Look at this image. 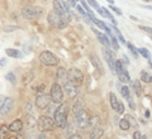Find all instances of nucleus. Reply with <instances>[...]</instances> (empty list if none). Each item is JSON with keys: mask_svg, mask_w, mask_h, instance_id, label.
<instances>
[{"mask_svg": "<svg viewBox=\"0 0 152 139\" xmlns=\"http://www.w3.org/2000/svg\"><path fill=\"white\" fill-rule=\"evenodd\" d=\"M53 123L58 128H65L66 125H67V105L66 104L61 103L60 106L56 109Z\"/></svg>", "mask_w": 152, "mask_h": 139, "instance_id": "obj_1", "label": "nucleus"}, {"mask_svg": "<svg viewBox=\"0 0 152 139\" xmlns=\"http://www.w3.org/2000/svg\"><path fill=\"white\" fill-rule=\"evenodd\" d=\"M66 77H67L69 82H71V84L75 85V86L81 85L83 81H84V75H83L81 71L77 70V68H71V70H69L67 76H66Z\"/></svg>", "mask_w": 152, "mask_h": 139, "instance_id": "obj_2", "label": "nucleus"}, {"mask_svg": "<svg viewBox=\"0 0 152 139\" xmlns=\"http://www.w3.org/2000/svg\"><path fill=\"white\" fill-rule=\"evenodd\" d=\"M37 127H38V130L39 132L51 130V129H53V127H55L53 119H51L50 116L42 115V116H39V119H38V122H37Z\"/></svg>", "mask_w": 152, "mask_h": 139, "instance_id": "obj_3", "label": "nucleus"}, {"mask_svg": "<svg viewBox=\"0 0 152 139\" xmlns=\"http://www.w3.org/2000/svg\"><path fill=\"white\" fill-rule=\"evenodd\" d=\"M22 14H23V17H24V18L29 19V20H33V19H37V18L41 17L42 9L38 8V7H31V5H28L26 8H23Z\"/></svg>", "mask_w": 152, "mask_h": 139, "instance_id": "obj_4", "label": "nucleus"}, {"mask_svg": "<svg viewBox=\"0 0 152 139\" xmlns=\"http://www.w3.org/2000/svg\"><path fill=\"white\" fill-rule=\"evenodd\" d=\"M51 101H53L56 104H61L64 100V91L62 87L60 86V84H53L51 89V94H50Z\"/></svg>", "mask_w": 152, "mask_h": 139, "instance_id": "obj_5", "label": "nucleus"}, {"mask_svg": "<svg viewBox=\"0 0 152 139\" xmlns=\"http://www.w3.org/2000/svg\"><path fill=\"white\" fill-rule=\"evenodd\" d=\"M53 9H55V13L61 18V20L64 22V24L67 25L69 22H70V13L64 10V8L58 0H53Z\"/></svg>", "mask_w": 152, "mask_h": 139, "instance_id": "obj_6", "label": "nucleus"}, {"mask_svg": "<svg viewBox=\"0 0 152 139\" xmlns=\"http://www.w3.org/2000/svg\"><path fill=\"white\" fill-rule=\"evenodd\" d=\"M75 118H76V124H77L79 128L84 129V128L89 127V119L90 118H89V115L86 113V110H85L84 108L75 114Z\"/></svg>", "mask_w": 152, "mask_h": 139, "instance_id": "obj_7", "label": "nucleus"}, {"mask_svg": "<svg viewBox=\"0 0 152 139\" xmlns=\"http://www.w3.org/2000/svg\"><path fill=\"white\" fill-rule=\"evenodd\" d=\"M39 60L43 65L46 66H56L57 63H58V60H57V57L51 53L50 51H45L42 52V53L39 55Z\"/></svg>", "mask_w": 152, "mask_h": 139, "instance_id": "obj_8", "label": "nucleus"}, {"mask_svg": "<svg viewBox=\"0 0 152 139\" xmlns=\"http://www.w3.org/2000/svg\"><path fill=\"white\" fill-rule=\"evenodd\" d=\"M48 23H50V25L53 28H65L66 27L64 24V22L61 20V18L57 15L55 12H51L48 14Z\"/></svg>", "mask_w": 152, "mask_h": 139, "instance_id": "obj_9", "label": "nucleus"}, {"mask_svg": "<svg viewBox=\"0 0 152 139\" xmlns=\"http://www.w3.org/2000/svg\"><path fill=\"white\" fill-rule=\"evenodd\" d=\"M51 103V98L50 95L43 94V95H38L36 98V106L39 109H46Z\"/></svg>", "mask_w": 152, "mask_h": 139, "instance_id": "obj_10", "label": "nucleus"}, {"mask_svg": "<svg viewBox=\"0 0 152 139\" xmlns=\"http://www.w3.org/2000/svg\"><path fill=\"white\" fill-rule=\"evenodd\" d=\"M13 105H14L13 99L12 98H5L4 103L1 104V106H0V114H3V115L9 114L13 109Z\"/></svg>", "mask_w": 152, "mask_h": 139, "instance_id": "obj_11", "label": "nucleus"}, {"mask_svg": "<svg viewBox=\"0 0 152 139\" xmlns=\"http://www.w3.org/2000/svg\"><path fill=\"white\" fill-rule=\"evenodd\" d=\"M64 89H65L66 94H67L70 98H75L76 95L79 94L77 87H76L75 85H72L71 82H69V81H65V84H64Z\"/></svg>", "mask_w": 152, "mask_h": 139, "instance_id": "obj_12", "label": "nucleus"}, {"mask_svg": "<svg viewBox=\"0 0 152 139\" xmlns=\"http://www.w3.org/2000/svg\"><path fill=\"white\" fill-rule=\"evenodd\" d=\"M22 128H23V122L20 120V119H17V120H14L10 125H9V130L18 133V132L22 130Z\"/></svg>", "mask_w": 152, "mask_h": 139, "instance_id": "obj_13", "label": "nucleus"}, {"mask_svg": "<svg viewBox=\"0 0 152 139\" xmlns=\"http://www.w3.org/2000/svg\"><path fill=\"white\" fill-rule=\"evenodd\" d=\"M94 33L96 34V37H98V39L100 41V43L102 44H104L105 47H110V39L107 37V36H104V34H102L100 32H98V31H95L94 29Z\"/></svg>", "mask_w": 152, "mask_h": 139, "instance_id": "obj_14", "label": "nucleus"}, {"mask_svg": "<svg viewBox=\"0 0 152 139\" xmlns=\"http://www.w3.org/2000/svg\"><path fill=\"white\" fill-rule=\"evenodd\" d=\"M118 79H119V81L123 84H128L131 81V77H129V75H128V72L126 71V68L122 70L121 72H118Z\"/></svg>", "mask_w": 152, "mask_h": 139, "instance_id": "obj_15", "label": "nucleus"}, {"mask_svg": "<svg viewBox=\"0 0 152 139\" xmlns=\"http://www.w3.org/2000/svg\"><path fill=\"white\" fill-rule=\"evenodd\" d=\"M104 134V130L102 128H94L93 132L90 133V138L91 139H99Z\"/></svg>", "mask_w": 152, "mask_h": 139, "instance_id": "obj_16", "label": "nucleus"}, {"mask_svg": "<svg viewBox=\"0 0 152 139\" xmlns=\"http://www.w3.org/2000/svg\"><path fill=\"white\" fill-rule=\"evenodd\" d=\"M5 53L9 57H13V58H19V57H22L20 52H19L18 49H14V48H7L5 49Z\"/></svg>", "mask_w": 152, "mask_h": 139, "instance_id": "obj_17", "label": "nucleus"}, {"mask_svg": "<svg viewBox=\"0 0 152 139\" xmlns=\"http://www.w3.org/2000/svg\"><path fill=\"white\" fill-rule=\"evenodd\" d=\"M90 60H91V63L95 67H98V70L100 71V72H103V66H102V63H100V61H99L98 57H95L94 55H91V56H90Z\"/></svg>", "mask_w": 152, "mask_h": 139, "instance_id": "obj_18", "label": "nucleus"}, {"mask_svg": "<svg viewBox=\"0 0 152 139\" xmlns=\"http://www.w3.org/2000/svg\"><path fill=\"white\" fill-rule=\"evenodd\" d=\"M109 98H110V105H112V109H113V110H117V108H118V103H119V100L117 99L115 94H113V92H110V95H109Z\"/></svg>", "mask_w": 152, "mask_h": 139, "instance_id": "obj_19", "label": "nucleus"}, {"mask_svg": "<svg viewBox=\"0 0 152 139\" xmlns=\"http://www.w3.org/2000/svg\"><path fill=\"white\" fill-rule=\"evenodd\" d=\"M9 132H10V130H9V127L5 125V124L0 127V139H5L8 137Z\"/></svg>", "mask_w": 152, "mask_h": 139, "instance_id": "obj_20", "label": "nucleus"}, {"mask_svg": "<svg viewBox=\"0 0 152 139\" xmlns=\"http://www.w3.org/2000/svg\"><path fill=\"white\" fill-rule=\"evenodd\" d=\"M132 86H133V90H134V92L137 96H140L141 92H142V87H141V84H140V81H132Z\"/></svg>", "mask_w": 152, "mask_h": 139, "instance_id": "obj_21", "label": "nucleus"}, {"mask_svg": "<svg viewBox=\"0 0 152 139\" xmlns=\"http://www.w3.org/2000/svg\"><path fill=\"white\" fill-rule=\"evenodd\" d=\"M151 75L150 74H147L146 71H142L141 72V81H143V82L146 84H151Z\"/></svg>", "mask_w": 152, "mask_h": 139, "instance_id": "obj_22", "label": "nucleus"}, {"mask_svg": "<svg viewBox=\"0 0 152 139\" xmlns=\"http://www.w3.org/2000/svg\"><path fill=\"white\" fill-rule=\"evenodd\" d=\"M118 123H119V128L122 129V130H128L129 129V123H128L126 119H122V120H118Z\"/></svg>", "mask_w": 152, "mask_h": 139, "instance_id": "obj_23", "label": "nucleus"}, {"mask_svg": "<svg viewBox=\"0 0 152 139\" xmlns=\"http://www.w3.org/2000/svg\"><path fill=\"white\" fill-rule=\"evenodd\" d=\"M102 15H104V17H107V18H109L110 20L113 22V24H115V20H114V18H113V15L110 13H109V10L107 8H102Z\"/></svg>", "mask_w": 152, "mask_h": 139, "instance_id": "obj_24", "label": "nucleus"}, {"mask_svg": "<svg viewBox=\"0 0 152 139\" xmlns=\"http://www.w3.org/2000/svg\"><path fill=\"white\" fill-rule=\"evenodd\" d=\"M66 76H67V74H66V71H65V68H58V72H57V79H58L60 81L61 80H65L66 81Z\"/></svg>", "mask_w": 152, "mask_h": 139, "instance_id": "obj_25", "label": "nucleus"}, {"mask_svg": "<svg viewBox=\"0 0 152 139\" xmlns=\"http://www.w3.org/2000/svg\"><path fill=\"white\" fill-rule=\"evenodd\" d=\"M122 70H124V66H123V63H122V61H115L114 62V71H117V74L118 72H121Z\"/></svg>", "mask_w": 152, "mask_h": 139, "instance_id": "obj_26", "label": "nucleus"}, {"mask_svg": "<svg viewBox=\"0 0 152 139\" xmlns=\"http://www.w3.org/2000/svg\"><path fill=\"white\" fill-rule=\"evenodd\" d=\"M110 44L113 47L114 51H119V43H118V41L115 39V37H110Z\"/></svg>", "mask_w": 152, "mask_h": 139, "instance_id": "obj_27", "label": "nucleus"}, {"mask_svg": "<svg viewBox=\"0 0 152 139\" xmlns=\"http://www.w3.org/2000/svg\"><path fill=\"white\" fill-rule=\"evenodd\" d=\"M121 94H122V96L126 98V99L131 98V96H129L131 92H129V89H128V86H123V87L121 89Z\"/></svg>", "mask_w": 152, "mask_h": 139, "instance_id": "obj_28", "label": "nucleus"}, {"mask_svg": "<svg viewBox=\"0 0 152 139\" xmlns=\"http://www.w3.org/2000/svg\"><path fill=\"white\" fill-rule=\"evenodd\" d=\"M88 3H89V4H90V5H91L93 8H95V9H96L99 14H102V8L99 7L98 1H95V0H88Z\"/></svg>", "mask_w": 152, "mask_h": 139, "instance_id": "obj_29", "label": "nucleus"}, {"mask_svg": "<svg viewBox=\"0 0 152 139\" xmlns=\"http://www.w3.org/2000/svg\"><path fill=\"white\" fill-rule=\"evenodd\" d=\"M91 20H93V22L95 23V24H96V27H99V28H102V29H103V31H105V29H107V28H108V27H107L105 24H104V23H103L102 20H99V19H95V18H93V19H91Z\"/></svg>", "mask_w": 152, "mask_h": 139, "instance_id": "obj_30", "label": "nucleus"}, {"mask_svg": "<svg viewBox=\"0 0 152 139\" xmlns=\"http://www.w3.org/2000/svg\"><path fill=\"white\" fill-rule=\"evenodd\" d=\"M124 119H126L128 123H129V125H132V127H136V125H137V120L132 116V115H126Z\"/></svg>", "mask_w": 152, "mask_h": 139, "instance_id": "obj_31", "label": "nucleus"}, {"mask_svg": "<svg viewBox=\"0 0 152 139\" xmlns=\"http://www.w3.org/2000/svg\"><path fill=\"white\" fill-rule=\"evenodd\" d=\"M5 79L9 81V82H12V84H15V81H17V79H15V75H14L13 72H9V74H7V75H5Z\"/></svg>", "mask_w": 152, "mask_h": 139, "instance_id": "obj_32", "label": "nucleus"}, {"mask_svg": "<svg viewBox=\"0 0 152 139\" xmlns=\"http://www.w3.org/2000/svg\"><path fill=\"white\" fill-rule=\"evenodd\" d=\"M126 46L128 47V48H129V51H131V52H132V53H133V55H134L136 57H137V56H138V49H137V48H136V47H134V46H133V44H132V43H127V44H126Z\"/></svg>", "mask_w": 152, "mask_h": 139, "instance_id": "obj_33", "label": "nucleus"}, {"mask_svg": "<svg viewBox=\"0 0 152 139\" xmlns=\"http://www.w3.org/2000/svg\"><path fill=\"white\" fill-rule=\"evenodd\" d=\"M138 52H140V53H141L142 56L145 57V58H148V61H151V57H150V52L147 51L146 48H140V49H138Z\"/></svg>", "mask_w": 152, "mask_h": 139, "instance_id": "obj_34", "label": "nucleus"}, {"mask_svg": "<svg viewBox=\"0 0 152 139\" xmlns=\"http://www.w3.org/2000/svg\"><path fill=\"white\" fill-rule=\"evenodd\" d=\"M117 111H118V114H123L124 113V105H123L121 101L118 103V108H117Z\"/></svg>", "mask_w": 152, "mask_h": 139, "instance_id": "obj_35", "label": "nucleus"}, {"mask_svg": "<svg viewBox=\"0 0 152 139\" xmlns=\"http://www.w3.org/2000/svg\"><path fill=\"white\" fill-rule=\"evenodd\" d=\"M32 79H33L32 74H28L27 76H24V77H23V82H24V84H29Z\"/></svg>", "mask_w": 152, "mask_h": 139, "instance_id": "obj_36", "label": "nucleus"}, {"mask_svg": "<svg viewBox=\"0 0 152 139\" xmlns=\"http://www.w3.org/2000/svg\"><path fill=\"white\" fill-rule=\"evenodd\" d=\"M17 29H18V27H10V25H5V27H4V31H5V32H14Z\"/></svg>", "mask_w": 152, "mask_h": 139, "instance_id": "obj_37", "label": "nucleus"}, {"mask_svg": "<svg viewBox=\"0 0 152 139\" xmlns=\"http://www.w3.org/2000/svg\"><path fill=\"white\" fill-rule=\"evenodd\" d=\"M81 109H83V104H81V103H79L77 105H75V108H74V115L77 113V111H80Z\"/></svg>", "mask_w": 152, "mask_h": 139, "instance_id": "obj_38", "label": "nucleus"}, {"mask_svg": "<svg viewBox=\"0 0 152 139\" xmlns=\"http://www.w3.org/2000/svg\"><path fill=\"white\" fill-rule=\"evenodd\" d=\"M110 9H112V10L114 12V13H117L118 14V15H122V10H121V9L119 8H117V7H110Z\"/></svg>", "mask_w": 152, "mask_h": 139, "instance_id": "obj_39", "label": "nucleus"}, {"mask_svg": "<svg viewBox=\"0 0 152 139\" xmlns=\"http://www.w3.org/2000/svg\"><path fill=\"white\" fill-rule=\"evenodd\" d=\"M76 9H77V12H79L80 14H81V15H83V17L85 15V14H86V12H85V10H84V8H83L81 5H77V7H76Z\"/></svg>", "mask_w": 152, "mask_h": 139, "instance_id": "obj_40", "label": "nucleus"}, {"mask_svg": "<svg viewBox=\"0 0 152 139\" xmlns=\"http://www.w3.org/2000/svg\"><path fill=\"white\" fill-rule=\"evenodd\" d=\"M61 5H62V8H64V10H66L67 13H70V7H69V4H67V1H64L62 4H61Z\"/></svg>", "mask_w": 152, "mask_h": 139, "instance_id": "obj_41", "label": "nucleus"}, {"mask_svg": "<svg viewBox=\"0 0 152 139\" xmlns=\"http://www.w3.org/2000/svg\"><path fill=\"white\" fill-rule=\"evenodd\" d=\"M141 137H142V134H141V132H138V130H136L134 133H133V139H141Z\"/></svg>", "mask_w": 152, "mask_h": 139, "instance_id": "obj_42", "label": "nucleus"}, {"mask_svg": "<svg viewBox=\"0 0 152 139\" xmlns=\"http://www.w3.org/2000/svg\"><path fill=\"white\" fill-rule=\"evenodd\" d=\"M140 29L145 31V32L148 33V34H151V28H150V27H143V25H141V27H140Z\"/></svg>", "mask_w": 152, "mask_h": 139, "instance_id": "obj_43", "label": "nucleus"}, {"mask_svg": "<svg viewBox=\"0 0 152 139\" xmlns=\"http://www.w3.org/2000/svg\"><path fill=\"white\" fill-rule=\"evenodd\" d=\"M128 103H129V106H131L132 109H136V105H134V103H133V100H132L131 98H128Z\"/></svg>", "mask_w": 152, "mask_h": 139, "instance_id": "obj_44", "label": "nucleus"}, {"mask_svg": "<svg viewBox=\"0 0 152 139\" xmlns=\"http://www.w3.org/2000/svg\"><path fill=\"white\" fill-rule=\"evenodd\" d=\"M66 1H67L69 5H71V7H76V0H66Z\"/></svg>", "mask_w": 152, "mask_h": 139, "instance_id": "obj_45", "label": "nucleus"}, {"mask_svg": "<svg viewBox=\"0 0 152 139\" xmlns=\"http://www.w3.org/2000/svg\"><path fill=\"white\" fill-rule=\"evenodd\" d=\"M26 110H28V111H27L28 114L32 113V111H31V110H32V103H28V104H27V109H26Z\"/></svg>", "mask_w": 152, "mask_h": 139, "instance_id": "obj_46", "label": "nucleus"}, {"mask_svg": "<svg viewBox=\"0 0 152 139\" xmlns=\"http://www.w3.org/2000/svg\"><path fill=\"white\" fill-rule=\"evenodd\" d=\"M69 139H83V138L80 137L79 134H72V135H71V137H70Z\"/></svg>", "mask_w": 152, "mask_h": 139, "instance_id": "obj_47", "label": "nucleus"}, {"mask_svg": "<svg viewBox=\"0 0 152 139\" xmlns=\"http://www.w3.org/2000/svg\"><path fill=\"white\" fill-rule=\"evenodd\" d=\"M5 65H7V60L3 58L1 61H0V66H5Z\"/></svg>", "mask_w": 152, "mask_h": 139, "instance_id": "obj_48", "label": "nucleus"}, {"mask_svg": "<svg viewBox=\"0 0 152 139\" xmlns=\"http://www.w3.org/2000/svg\"><path fill=\"white\" fill-rule=\"evenodd\" d=\"M123 58H124V63H127V65H128V63H129V60H128V57H127L126 55H124V56H123Z\"/></svg>", "mask_w": 152, "mask_h": 139, "instance_id": "obj_49", "label": "nucleus"}, {"mask_svg": "<svg viewBox=\"0 0 152 139\" xmlns=\"http://www.w3.org/2000/svg\"><path fill=\"white\" fill-rule=\"evenodd\" d=\"M4 100H5V96H0V106H1V104L4 103Z\"/></svg>", "mask_w": 152, "mask_h": 139, "instance_id": "obj_50", "label": "nucleus"}, {"mask_svg": "<svg viewBox=\"0 0 152 139\" xmlns=\"http://www.w3.org/2000/svg\"><path fill=\"white\" fill-rule=\"evenodd\" d=\"M145 115H146L147 118H150V110H146V111H145Z\"/></svg>", "mask_w": 152, "mask_h": 139, "instance_id": "obj_51", "label": "nucleus"}, {"mask_svg": "<svg viewBox=\"0 0 152 139\" xmlns=\"http://www.w3.org/2000/svg\"><path fill=\"white\" fill-rule=\"evenodd\" d=\"M38 139H46V135H45V134H42V135H41L39 138H38Z\"/></svg>", "mask_w": 152, "mask_h": 139, "instance_id": "obj_52", "label": "nucleus"}, {"mask_svg": "<svg viewBox=\"0 0 152 139\" xmlns=\"http://www.w3.org/2000/svg\"><path fill=\"white\" fill-rule=\"evenodd\" d=\"M131 19H133V20H134V22H137V20H138V19H137L136 17H131Z\"/></svg>", "mask_w": 152, "mask_h": 139, "instance_id": "obj_53", "label": "nucleus"}, {"mask_svg": "<svg viewBox=\"0 0 152 139\" xmlns=\"http://www.w3.org/2000/svg\"><path fill=\"white\" fill-rule=\"evenodd\" d=\"M141 139H147V137H141Z\"/></svg>", "mask_w": 152, "mask_h": 139, "instance_id": "obj_54", "label": "nucleus"}, {"mask_svg": "<svg viewBox=\"0 0 152 139\" xmlns=\"http://www.w3.org/2000/svg\"><path fill=\"white\" fill-rule=\"evenodd\" d=\"M9 139H17L15 137H12V138H9Z\"/></svg>", "mask_w": 152, "mask_h": 139, "instance_id": "obj_55", "label": "nucleus"}, {"mask_svg": "<svg viewBox=\"0 0 152 139\" xmlns=\"http://www.w3.org/2000/svg\"><path fill=\"white\" fill-rule=\"evenodd\" d=\"M145 1H151V0H145Z\"/></svg>", "mask_w": 152, "mask_h": 139, "instance_id": "obj_56", "label": "nucleus"}, {"mask_svg": "<svg viewBox=\"0 0 152 139\" xmlns=\"http://www.w3.org/2000/svg\"><path fill=\"white\" fill-rule=\"evenodd\" d=\"M76 1H79V0H76Z\"/></svg>", "mask_w": 152, "mask_h": 139, "instance_id": "obj_57", "label": "nucleus"}]
</instances>
